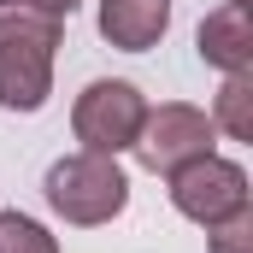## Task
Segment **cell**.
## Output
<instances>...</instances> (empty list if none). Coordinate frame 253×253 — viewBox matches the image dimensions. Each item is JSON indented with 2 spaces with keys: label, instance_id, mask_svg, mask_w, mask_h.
<instances>
[{
  "label": "cell",
  "instance_id": "cell-1",
  "mask_svg": "<svg viewBox=\"0 0 253 253\" xmlns=\"http://www.w3.org/2000/svg\"><path fill=\"white\" fill-rule=\"evenodd\" d=\"M59 36H65L59 18L0 6V106L6 112H42L47 106Z\"/></svg>",
  "mask_w": 253,
  "mask_h": 253
},
{
  "label": "cell",
  "instance_id": "cell-6",
  "mask_svg": "<svg viewBox=\"0 0 253 253\" xmlns=\"http://www.w3.org/2000/svg\"><path fill=\"white\" fill-rule=\"evenodd\" d=\"M165 30H171V0H100V36L124 53L159 47Z\"/></svg>",
  "mask_w": 253,
  "mask_h": 253
},
{
  "label": "cell",
  "instance_id": "cell-11",
  "mask_svg": "<svg viewBox=\"0 0 253 253\" xmlns=\"http://www.w3.org/2000/svg\"><path fill=\"white\" fill-rule=\"evenodd\" d=\"M0 6H18V12H42V18H71L77 12V0H0Z\"/></svg>",
  "mask_w": 253,
  "mask_h": 253
},
{
  "label": "cell",
  "instance_id": "cell-5",
  "mask_svg": "<svg viewBox=\"0 0 253 253\" xmlns=\"http://www.w3.org/2000/svg\"><path fill=\"white\" fill-rule=\"evenodd\" d=\"M171 206L194 218V224H218V218H230V212H242L248 206V171L236 165V159H218V153H206V159H189V165H177L171 171Z\"/></svg>",
  "mask_w": 253,
  "mask_h": 253
},
{
  "label": "cell",
  "instance_id": "cell-2",
  "mask_svg": "<svg viewBox=\"0 0 253 253\" xmlns=\"http://www.w3.org/2000/svg\"><path fill=\"white\" fill-rule=\"evenodd\" d=\"M42 194H47V206L59 212L65 224L94 230V224H112L129 206V177L118 171L112 153H65L59 165L47 171Z\"/></svg>",
  "mask_w": 253,
  "mask_h": 253
},
{
  "label": "cell",
  "instance_id": "cell-9",
  "mask_svg": "<svg viewBox=\"0 0 253 253\" xmlns=\"http://www.w3.org/2000/svg\"><path fill=\"white\" fill-rule=\"evenodd\" d=\"M0 253H59V242L24 212H0Z\"/></svg>",
  "mask_w": 253,
  "mask_h": 253
},
{
  "label": "cell",
  "instance_id": "cell-8",
  "mask_svg": "<svg viewBox=\"0 0 253 253\" xmlns=\"http://www.w3.org/2000/svg\"><path fill=\"white\" fill-rule=\"evenodd\" d=\"M212 124H218V129H230L236 141H253V77H248V71L224 77V88H218V106H212Z\"/></svg>",
  "mask_w": 253,
  "mask_h": 253
},
{
  "label": "cell",
  "instance_id": "cell-3",
  "mask_svg": "<svg viewBox=\"0 0 253 253\" xmlns=\"http://www.w3.org/2000/svg\"><path fill=\"white\" fill-rule=\"evenodd\" d=\"M141 118H147V100H141V88L124 83V77L88 83V88L77 94V106H71V129H77L83 153H112V159L135 147Z\"/></svg>",
  "mask_w": 253,
  "mask_h": 253
},
{
  "label": "cell",
  "instance_id": "cell-10",
  "mask_svg": "<svg viewBox=\"0 0 253 253\" xmlns=\"http://www.w3.org/2000/svg\"><path fill=\"white\" fill-rule=\"evenodd\" d=\"M206 253H253V206L218 218V224L206 230Z\"/></svg>",
  "mask_w": 253,
  "mask_h": 253
},
{
  "label": "cell",
  "instance_id": "cell-7",
  "mask_svg": "<svg viewBox=\"0 0 253 253\" xmlns=\"http://www.w3.org/2000/svg\"><path fill=\"white\" fill-rule=\"evenodd\" d=\"M200 59L218 65L224 77H236V71H248L253 65V36H248V0H224L218 12H206V24H200Z\"/></svg>",
  "mask_w": 253,
  "mask_h": 253
},
{
  "label": "cell",
  "instance_id": "cell-4",
  "mask_svg": "<svg viewBox=\"0 0 253 253\" xmlns=\"http://www.w3.org/2000/svg\"><path fill=\"white\" fill-rule=\"evenodd\" d=\"M212 135L218 124L189 106V100H165V106H147V118H141V135H135V159L147 165V171H159V177H171L177 165H189V159H206L212 153Z\"/></svg>",
  "mask_w": 253,
  "mask_h": 253
}]
</instances>
